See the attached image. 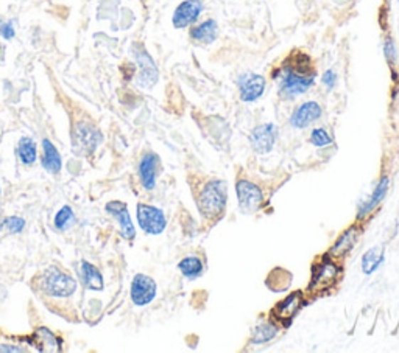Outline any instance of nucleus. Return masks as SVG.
<instances>
[{"label": "nucleus", "instance_id": "nucleus-22", "mask_svg": "<svg viewBox=\"0 0 399 353\" xmlns=\"http://www.w3.org/2000/svg\"><path fill=\"white\" fill-rule=\"evenodd\" d=\"M337 276V268L332 264H323L319 268V273L314 277L312 286L314 288H323V286H329L331 282H334V278Z\"/></svg>", "mask_w": 399, "mask_h": 353}, {"label": "nucleus", "instance_id": "nucleus-19", "mask_svg": "<svg viewBox=\"0 0 399 353\" xmlns=\"http://www.w3.org/2000/svg\"><path fill=\"white\" fill-rule=\"evenodd\" d=\"M387 190H388V178H382V179H381V183L378 184V187L374 188V192L371 193L368 201H366V202L363 204V206L361 207V213H359V215L363 217V215H366V213H368V212H371L374 207H376L378 204H379L382 200H384V196H385Z\"/></svg>", "mask_w": 399, "mask_h": 353}, {"label": "nucleus", "instance_id": "nucleus-30", "mask_svg": "<svg viewBox=\"0 0 399 353\" xmlns=\"http://www.w3.org/2000/svg\"><path fill=\"white\" fill-rule=\"evenodd\" d=\"M0 36L5 39L14 38V27L11 22H0Z\"/></svg>", "mask_w": 399, "mask_h": 353}, {"label": "nucleus", "instance_id": "nucleus-4", "mask_svg": "<svg viewBox=\"0 0 399 353\" xmlns=\"http://www.w3.org/2000/svg\"><path fill=\"white\" fill-rule=\"evenodd\" d=\"M137 215V223H139L141 229L149 235H159L164 232L167 226V219L164 212L161 209L149 206V204H137L136 209Z\"/></svg>", "mask_w": 399, "mask_h": 353}, {"label": "nucleus", "instance_id": "nucleus-15", "mask_svg": "<svg viewBox=\"0 0 399 353\" xmlns=\"http://www.w3.org/2000/svg\"><path fill=\"white\" fill-rule=\"evenodd\" d=\"M217 33H218L217 22L214 19H208L205 22L198 23V26L192 27L191 38L200 44H213L217 39Z\"/></svg>", "mask_w": 399, "mask_h": 353}, {"label": "nucleus", "instance_id": "nucleus-2", "mask_svg": "<svg viewBox=\"0 0 399 353\" xmlns=\"http://www.w3.org/2000/svg\"><path fill=\"white\" fill-rule=\"evenodd\" d=\"M228 200V188L223 180H211L198 196V207L203 215L213 219L222 215Z\"/></svg>", "mask_w": 399, "mask_h": 353}, {"label": "nucleus", "instance_id": "nucleus-21", "mask_svg": "<svg viewBox=\"0 0 399 353\" xmlns=\"http://www.w3.org/2000/svg\"><path fill=\"white\" fill-rule=\"evenodd\" d=\"M18 154H19L21 161L26 163V165H31V163H35V161L38 158V151H36V143L33 142V139L22 137L18 145Z\"/></svg>", "mask_w": 399, "mask_h": 353}, {"label": "nucleus", "instance_id": "nucleus-1", "mask_svg": "<svg viewBox=\"0 0 399 353\" xmlns=\"http://www.w3.org/2000/svg\"><path fill=\"white\" fill-rule=\"evenodd\" d=\"M315 83L314 65L304 53H297L286 61L281 69L280 90L284 97L292 98L307 92Z\"/></svg>", "mask_w": 399, "mask_h": 353}, {"label": "nucleus", "instance_id": "nucleus-18", "mask_svg": "<svg viewBox=\"0 0 399 353\" xmlns=\"http://www.w3.org/2000/svg\"><path fill=\"white\" fill-rule=\"evenodd\" d=\"M301 294L299 293H295V294H292L289 295L287 299H284L278 307H276L275 310V313L280 316V319H282V321H289V319L297 313L298 308L301 307Z\"/></svg>", "mask_w": 399, "mask_h": 353}, {"label": "nucleus", "instance_id": "nucleus-12", "mask_svg": "<svg viewBox=\"0 0 399 353\" xmlns=\"http://www.w3.org/2000/svg\"><path fill=\"white\" fill-rule=\"evenodd\" d=\"M107 212L119 221L122 235H124L127 240H133L136 235V229L132 223V218H129L127 204L122 201H111L107 204Z\"/></svg>", "mask_w": 399, "mask_h": 353}, {"label": "nucleus", "instance_id": "nucleus-24", "mask_svg": "<svg viewBox=\"0 0 399 353\" xmlns=\"http://www.w3.org/2000/svg\"><path fill=\"white\" fill-rule=\"evenodd\" d=\"M276 333H278V328H276L273 324H262L259 325L256 330L253 332V336H251V342L253 344H264L272 341Z\"/></svg>", "mask_w": 399, "mask_h": 353}, {"label": "nucleus", "instance_id": "nucleus-5", "mask_svg": "<svg viewBox=\"0 0 399 353\" xmlns=\"http://www.w3.org/2000/svg\"><path fill=\"white\" fill-rule=\"evenodd\" d=\"M133 55L137 65H139V73H137V85L145 89H150L158 81V67L153 58L145 50L142 44H133Z\"/></svg>", "mask_w": 399, "mask_h": 353}, {"label": "nucleus", "instance_id": "nucleus-27", "mask_svg": "<svg viewBox=\"0 0 399 353\" xmlns=\"http://www.w3.org/2000/svg\"><path fill=\"white\" fill-rule=\"evenodd\" d=\"M23 227H26V219L21 217H10L0 224V229H5V231L11 234H21L23 231Z\"/></svg>", "mask_w": 399, "mask_h": 353}, {"label": "nucleus", "instance_id": "nucleus-10", "mask_svg": "<svg viewBox=\"0 0 399 353\" xmlns=\"http://www.w3.org/2000/svg\"><path fill=\"white\" fill-rule=\"evenodd\" d=\"M203 11V2L201 0H184L176 6L174 13L172 23L175 28H186L192 26L193 22H197L200 14Z\"/></svg>", "mask_w": 399, "mask_h": 353}, {"label": "nucleus", "instance_id": "nucleus-8", "mask_svg": "<svg viewBox=\"0 0 399 353\" xmlns=\"http://www.w3.org/2000/svg\"><path fill=\"white\" fill-rule=\"evenodd\" d=\"M278 141V126L273 123H264L251 131L250 143L253 150L259 154H267L273 150V146Z\"/></svg>", "mask_w": 399, "mask_h": 353}, {"label": "nucleus", "instance_id": "nucleus-26", "mask_svg": "<svg viewBox=\"0 0 399 353\" xmlns=\"http://www.w3.org/2000/svg\"><path fill=\"white\" fill-rule=\"evenodd\" d=\"M311 143L314 146H319V148H324L332 143V137L328 134L326 129L323 128H316L312 131L311 134Z\"/></svg>", "mask_w": 399, "mask_h": 353}, {"label": "nucleus", "instance_id": "nucleus-31", "mask_svg": "<svg viewBox=\"0 0 399 353\" xmlns=\"http://www.w3.org/2000/svg\"><path fill=\"white\" fill-rule=\"evenodd\" d=\"M384 50H385V56H387V60L388 61H395L396 58V52H395V44H393V40L387 38L385 39V44H384Z\"/></svg>", "mask_w": 399, "mask_h": 353}, {"label": "nucleus", "instance_id": "nucleus-29", "mask_svg": "<svg viewBox=\"0 0 399 353\" xmlns=\"http://www.w3.org/2000/svg\"><path fill=\"white\" fill-rule=\"evenodd\" d=\"M321 83L326 86L328 89H332L337 83L336 72H334V70H326V72H324V75L321 77Z\"/></svg>", "mask_w": 399, "mask_h": 353}, {"label": "nucleus", "instance_id": "nucleus-32", "mask_svg": "<svg viewBox=\"0 0 399 353\" xmlns=\"http://www.w3.org/2000/svg\"><path fill=\"white\" fill-rule=\"evenodd\" d=\"M0 352H26V349L16 347V346H6V344H0Z\"/></svg>", "mask_w": 399, "mask_h": 353}, {"label": "nucleus", "instance_id": "nucleus-25", "mask_svg": "<svg viewBox=\"0 0 399 353\" xmlns=\"http://www.w3.org/2000/svg\"><path fill=\"white\" fill-rule=\"evenodd\" d=\"M73 223H75V213H73V210L69 206H64L56 213L55 227L58 229V231H68Z\"/></svg>", "mask_w": 399, "mask_h": 353}, {"label": "nucleus", "instance_id": "nucleus-6", "mask_svg": "<svg viewBox=\"0 0 399 353\" xmlns=\"http://www.w3.org/2000/svg\"><path fill=\"white\" fill-rule=\"evenodd\" d=\"M235 192H238L239 207L243 213H255L262 206L264 195L260 188L250 180H239Z\"/></svg>", "mask_w": 399, "mask_h": 353}, {"label": "nucleus", "instance_id": "nucleus-17", "mask_svg": "<svg viewBox=\"0 0 399 353\" xmlns=\"http://www.w3.org/2000/svg\"><path fill=\"white\" fill-rule=\"evenodd\" d=\"M43 167L50 171V173H60L61 167H63V162H61V156L56 150V146L48 141V139H44L43 141Z\"/></svg>", "mask_w": 399, "mask_h": 353}, {"label": "nucleus", "instance_id": "nucleus-9", "mask_svg": "<svg viewBox=\"0 0 399 353\" xmlns=\"http://www.w3.org/2000/svg\"><path fill=\"white\" fill-rule=\"evenodd\" d=\"M240 100L251 103L259 100L265 90V78L257 73H243L238 80Z\"/></svg>", "mask_w": 399, "mask_h": 353}, {"label": "nucleus", "instance_id": "nucleus-14", "mask_svg": "<svg viewBox=\"0 0 399 353\" xmlns=\"http://www.w3.org/2000/svg\"><path fill=\"white\" fill-rule=\"evenodd\" d=\"M73 139H77L78 148H83L86 153H91L95 150L97 145H99L102 136L99 131L92 125H89V123H78L75 133H73Z\"/></svg>", "mask_w": 399, "mask_h": 353}, {"label": "nucleus", "instance_id": "nucleus-28", "mask_svg": "<svg viewBox=\"0 0 399 353\" xmlns=\"http://www.w3.org/2000/svg\"><path fill=\"white\" fill-rule=\"evenodd\" d=\"M354 240H356L354 232H353V231L346 232L344 237L340 238L339 243L336 244V248H334L332 254H345L348 249H351V246H353Z\"/></svg>", "mask_w": 399, "mask_h": 353}, {"label": "nucleus", "instance_id": "nucleus-3", "mask_svg": "<svg viewBox=\"0 0 399 353\" xmlns=\"http://www.w3.org/2000/svg\"><path fill=\"white\" fill-rule=\"evenodd\" d=\"M41 288L52 298H68L77 291V282L58 268H48L41 277Z\"/></svg>", "mask_w": 399, "mask_h": 353}, {"label": "nucleus", "instance_id": "nucleus-7", "mask_svg": "<svg viewBox=\"0 0 399 353\" xmlns=\"http://www.w3.org/2000/svg\"><path fill=\"white\" fill-rule=\"evenodd\" d=\"M156 291H158L156 282H154L151 277L145 274H136L132 282L129 294H132V300L134 305L145 307L156 298Z\"/></svg>", "mask_w": 399, "mask_h": 353}, {"label": "nucleus", "instance_id": "nucleus-34", "mask_svg": "<svg viewBox=\"0 0 399 353\" xmlns=\"http://www.w3.org/2000/svg\"><path fill=\"white\" fill-rule=\"evenodd\" d=\"M0 192H2V190H0Z\"/></svg>", "mask_w": 399, "mask_h": 353}, {"label": "nucleus", "instance_id": "nucleus-13", "mask_svg": "<svg viewBox=\"0 0 399 353\" xmlns=\"http://www.w3.org/2000/svg\"><path fill=\"white\" fill-rule=\"evenodd\" d=\"M158 167H159V158L154 153H147L141 159L139 163V178L142 185L147 190H153L156 185V176H158Z\"/></svg>", "mask_w": 399, "mask_h": 353}, {"label": "nucleus", "instance_id": "nucleus-33", "mask_svg": "<svg viewBox=\"0 0 399 353\" xmlns=\"http://www.w3.org/2000/svg\"><path fill=\"white\" fill-rule=\"evenodd\" d=\"M0 215H2V210H0Z\"/></svg>", "mask_w": 399, "mask_h": 353}, {"label": "nucleus", "instance_id": "nucleus-11", "mask_svg": "<svg viewBox=\"0 0 399 353\" xmlns=\"http://www.w3.org/2000/svg\"><path fill=\"white\" fill-rule=\"evenodd\" d=\"M320 117H321V106L316 102H306L292 114L290 125L293 128L303 129L307 128L309 125H312V123L319 120Z\"/></svg>", "mask_w": 399, "mask_h": 353}, {"label": "nucleus", "instance_id": "nucleus-16", "mask_svg": "<svg viewBox=\"0 0 399 353\" xmlns=\"http://www.w3.org/2000/svg\"><path fill=\"white\" fill-rule=\"evenodd\" d=\"M80 277L86 288L94 291L103 290V277L100 274V271L92 264H89V261H81L80 264Z\"/></svg>", "mask_w": 399, "mask_h": 353}, {"label": "nucleus", "instance_id": "nucleus-20", "mask_svg": "<svg viewBox=\"0 0 399 353\" xmlns=\"http://www.w3.org/2000/svg\"><path fill=\"white\" fill-rule=\"evenodd\" d=\"M178 269L181 271V274L187 278H197L198 276H201L203 273V261L195 257V256H189V257H184L180 264H178Z\"/></svg>", "mask_w": 399, "mask_h": 353}, {"label": "nucleus", "instance_id": "nucleus-23", "mask_svg": "<svg viewBox=\"0 0 399 353\" xmlns=\"http://www.w3.org/2000/svg\"><path fill=\"white\" fill-rule=\"evenodd\" d=\"M382 264V249L381 248H371L368 252H365L363 260H362V269L365 274H371L378 269V266Z\"/></svg>", "mask_w": 399, "mask_h": 353}]
</instances>
